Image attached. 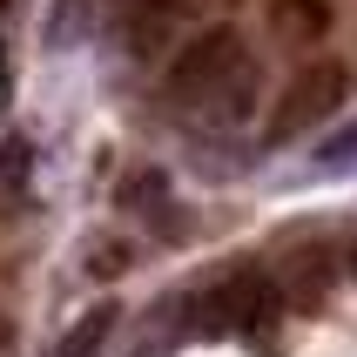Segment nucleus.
<instances>
[{
	"label": "nucleus",
	"mask_w": 357,
	"mask_h": 357,
	"mask_svg": "<svg viewBox=\"0 0 357 357\" xmlns=\"http://www.w3.org/2000/svg\"><path fill=\"white\" fill-rule=\"evenodd\" d=\"M270 310H277V290H270L263 277H250V270L222 277L216 290L196 297V324L202 331H243V324H263Z\"/></svg>",
	"instance_id": "3"
},
{
	"label": "nucleus",
	"mask_w": 357,
	"mask_h": 357,
	"mask_svg": "<svg viewBox=\"0 0 357 357\" xmlns=\"http://www.w3.org/2000/svg\"><path fill=\"white\" fill-rule=\"evenodd\" d=\"M115 317H121V310H115L108 297H101L95 310H81V317L68 324V337L54 344V357H95L101 344H108V331H115Z\"/></svg>",
	"instance_id": "5"
},
{
	"label": "nucleus",
	"mask_w": 357,
	"mask_h": 357,
	"mask_svg": "<svg viewBox=\"0 0 357 357\" xmlns=\"http://www.w3.org/2000/svg\"><path fill=\"white\" fill-rule=\"evenodd\" d=\"M115 27H121V47L135 61H155V54H169L176 34H182V0H128Z\"/></svg>",
	"instance_id": "4"
},
{
	"label": "nucleus",
	"mask_w": 357,
	"mask_h": 357,
	"mask_svg": "<svg viewBox=\"0 0 357 357\" xmlns=\"http://www.w3.org/2000/svg\"><path fill=\"white\" fill-rule=\"evenodd\" d=\"M257 95H263V68L236 27L196 34L176 54V68H169V101L182 115L209 121V128H243L257 115Z\"/></svg>",
	"instance_id": "1"
},
{
	"label": "nucleus",
	"mask_w": 357,
	"mask_h": 357,
	"mask_svg": "<svg viewBox=\"0 0 357 357\" xmlns=\"http://www.w3.org/2000/svg\"><path fill=\"white\" fill-rule=\"evenodd\" d=\"M270 27H277L290 47H303V40H317L324 27H331V7H324V0H277Z\"/></svg>",
	"instance_id": "6"
},
{
	"label": "nucleus",
	"mask_w": 357,
	"mask_h": 357,
	"mask_svg": "<svg viewBox=\"0 0 357 357\" xmlns=\"http://www.w3.org/2000/svg\"><path fill=\"white\" fill-rule=\"evenodd\" d=\"M310 169H317V176H344V169H357V115L337 121L331 135H317V149H310Z\"/></svg>",
	"instance_id": "7"
},
{
	"label": "nucleus",
	"mask_w": 357,
	"mask_h": 357,
	"mask_svg": "<svg viewBox=\"0 0 357 357\" xmlns=\"http://www.w3.org/2000/svg\"><path fill=\"white\" fill-rule=\"evenodd\" d=\"M337 101H344V68H303V75L283 88V101H277L263 142L283 149V142H297V135H317L324 121L337 115Z\"/></svg>",
	"instance_id": "2"
},
{
	"label": "nucleus",
	"mask_w": 357,
	"mask_h": 357,
	"mask_svg": "<svg viewBox=\"0 0 357 357\" xmlns=\"http://www.w3.org/2000/svg\"><path fill=\"white\" fill-rule=\"evenodd\" d=\"M0 189H14V196H20V189H27V142H7V155H0Z\"/></svg>",
	"instance_id": "8"
},
{
	"label": "nucleus",
	"mask_w": 357,
	"mask_h": 357,
	"mask_svg": "<svg viewBox=\"0 0 357 357\" xmlns=\"http://www.w3.org/2000/svg\"><path fill=\"white\" fill-rule=\"evenodd\" d=\"M351 277H357V250H351Z\"/></svg>",
	"instance_id": "9"
}]
</instances>
